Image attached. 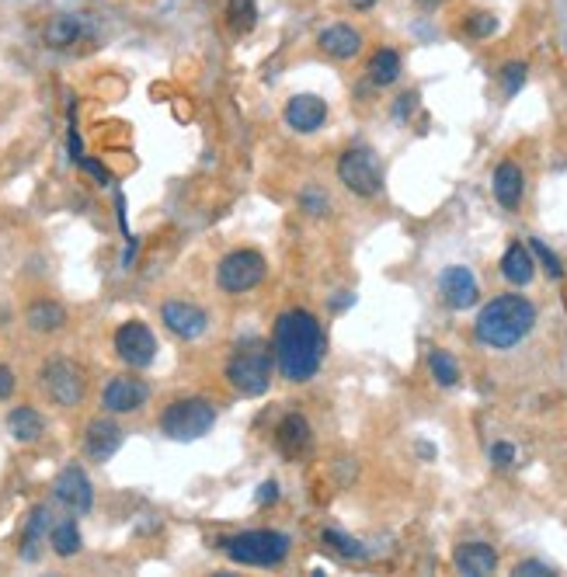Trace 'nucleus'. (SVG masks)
<instances>
[{
  "mask_svg": "<svg viewBox=\"0 0 567 577\" xmlns=\"http://www.w3.org/2000/svg\"><path fill=\"white\" fill-rule=\"evenodd\" d=\"M453 564L467 577H487L498 571V550L491 543H460L453 553Z\"/></svg>",
  "mask_w": 567,
  "mask_h": 577,
  "instance_id": "19",
  "label": "nucleus"
},
{
  "mask_svg": "<svg viewBox=\"0 0 567 577\" xmlns=\"http://www.w3.org/2000/svg\"><path fill=\"white\" fill-rule=\"evenodd\" d=\"M442 4H446V0H418L421 11H439Z\"/></svg>",
  "mask_w": 567,
  "mask_h": 577,
  "instance_id": "41",
  "label": "nucleus"
},
{
  "mask_svg": "<svg viewBox=\"0 0 567 577\" xmlns=\"http://www.w3.org/2000/svg\"><path fill=\"white\" fill-rule=\"evenodd\" d=\"M25 324L35 334H56L67 327V310L60 303H53V299H35L25 310Z\"/></svg>",
  "mask_w": 567,
  "mask_h": 577,
  "instance_id": "23",
  "label": "nucleus"
},
{
  "mask_svg": "<svg viewBox=\"0 0 567 577\" xmlns=\"http://www.w3.org/2000/svg\"><path fill=\"white\" fill-rule=\"evenodd\" d=\"M401 77V53L397 49H376L373 60H369V80L376 87H390Z\"/></svg>",
  "mask_w": 567,
  "mask_h": 577,
  "instance_id": "26",
  "label": "nucleus"
},
{
  "mask_svg": "<svg viewBox=\"0 0 567 577\" xmlns=\"http://www.w3.org/2000/svg\"><path fill=\"white\" fill-rule=\"evenodd\" d=\"M49 546H53V553H56V557H63V560L81 553L84 539H81V529H77L74 518H63V522L49 525Z\"/></svg>",
  "mask_w": 567,
  "mask_h": 577,
  "instance_id": "25",
  "label": "nucleus"
},
{
  "mask_svg": "<svg viewBox=\"0 0 567 577\" xmlns=\"http://www.w3.org/2000/svg\"><path fill=\"white\" fill-rule=\"evenodd\" d=\"M122 449V428L112 418H94L84 432V452L91 463H108Z\"/></svg>",
  "mask_w": 567,
  "mask_h": 577,
  "instance_id": "15",
  "label": "nucleus"
},
{
  "mask_svg": "<svg viewBox=\"0 0 567 577\" xmlns=\"http://www.w3.org/2000/svg\"><path fill=\"white\" fill-rule=\"evenodd\" d=\"M314 442V432H310V421L303 414H286L275 428V449L286 459H300L303 452Z\"/></svg>",
  "mask_w": 567,
  "mask_h": 577,
  "instance_id": "18",
  "label": "nucleus"
},
{
  "mask_svg": "<svg viewBox=\"0 0 567 577\" xmlns=\"http://www.w3.org/2000/svg\"><path fill=\"white\" fill-rule=\"evenodd\" d=\"M216 425V407L206 397H181L171 400L161 414V432L171 442H199L213 432Z\"/></svg>",
  "mask_w": 567,
  "mask_h": 577,
  "instance_id": "5",
  "label": "nucleus"
},
{
  "mask_svg": "<svg viewBox=\"0 0 567 577\" xmlns=\"http://www.w3.org/2000/svg\"><path fill=\"white\" fill-rule=\"evenodd\" d=\"M491 192H494V199H498V206L508 209V213L522 206V192H526V174H522V167L515 164V160H501V164L494 167Z\"/></svg>",
  "mask_w": 567,
  "mask_h": 577,
  "instance_id": "17",
  "label": "nucleus"
},
{
  "mask_svg": "<svg viewBox=\"0 0 567 577\" xmlns=\"http://www.w3.org/2000/svg\"><path fill=\"white\" fill-rule=\"evenodd\" d=\"M53 494H56V501H60L63 508L74 511V515H87V511L94 508V487L81 466H67V470L56 477Z\"/></svg>",
  "mask_w": 567,
  "mask_h": 577,
  "instance_id": "14",
  "label": "nucleus"
},
{
  "mask_svg": "<svg viewBox=\"0 0 567 577\" xmlns=\"http://www.w3.org/2000/svg\"><path fill=\"white\" fill-rule=\"evenodd\" d=\"M501 275H505L512 286H529V282H533V275H536L533 251H529L526 244H519V240H515V244L505 251V258H501Z\"/></svg>",
  "mask_w": 567,
  "mask_h": 577,
  "instance_id": "24",
  "label": "nucleus"
},
{
  "mask_svg": "<svg viewBox=\"0 0 567 577\" xmlns=\"http://www.w3.org/2000/svg\"><path fill=\"white\" fill-rule=\"evenodd\" d=\"M282 119H286V126L293 133L310 136L327 122V101L321 94H293L286 101V108H282Z\"/></svg>",
  "mask_w": 567,
  "mask_h": 577,
  "instance_id": "13",
  "label": "nucleus"
},
{
  "mask_svg": "<svg viewBox=\"0 0 567 577\" xmlns=\"http://www.w3.org/2000/svg\"><path fill=\"white\" fill-rule=\"evenodd\" d=\"M439 292H442V303H446L449 310H470V306L481 299L477 275L470 272L467 265H449L446 272L439 275Z\"/></svg>",
  "mask_w": 567,
  "mask_h": 577,
  "instance_id": "12",
  "label": "nucleus"
},
{
  "mask_svg": "<svg viewBox=\"0 0 567 577\" xmlns=\"http://www.w3.org/2000/svg\"><path fill=\"white\" fill-rule=\"evenodd\" d=\"M272 352L279 376L286 383H310L317 376L327 352V338L321 320L310 310H286L279 313L272 331Z\"/></svg>",
  "mask_w": 567,
  "mask_h": 577,
  "instance_id": "1",
  "label": "nucleus"
},
{
  "mask_svg": "<svg viewBox=\"0 0 567 577\" xmlns=\"http://www.w3.org/2000/svg\"><path fill=\"white\" fill-rule=\"evenodd\" d=\"M321 543L327 546V550H334V553H338V557L355 560V564L369 557V550H366V546H362L359 539H352V536H348V532H341V529H324V532H321Z\"/></svg>",
  "mask_w": 567,
  "mask_h": 577,
  "instance_id": "27",
  "label": "nucleus"
},
{
  "mask_svg": "<svg viewBox=\"0 0 567 577\" xmlns=\"http://www.w3.org/2000/svg\"><path fill=\"white\" fill-rule=\"evenodd\" d=\"M77 167H84L87 174H94V178H98V185H115V181H112V174H108L105 167L98 164V160L84 157V160H81V164H77Z\"/></svg>",
  "mask_w": 567,
  "mask_h": 577,
  "instance_id": "36",
  "label": "nucleus"
},
{
  "mask_svg": "<svg viewBox=\"0 0 567 577\" xmlns=\"http://www.w3.org/2000/svg\"><path fill=\"white\" fill-rule=\"evenodd\" d=\"M515 577H554V567H547L543 560H522L515 564Z\"/></svg>",
  "mask_w": 567,
  "mask_h": 577,
  "instance_id": "34",
  "label": "nucleus"
},
{
  "mask_svg": "<svg viewBox=\"0 0 567 577\" xmlns=\"http://www.w3.org/2000/svg\"><path fill=\"white\" fill-rule=\"evenodd\" d=\"M414 105H418V94H414V91H407V94H401V98H397V108H394V115H397V119H407V115H411V108Z\"/></svg>",
  "mask_w": 567,
  "mask_h": 577,
  "instance_id": "39",
  "label": "nucleus"
},
{
  "mask_svg": "<svg viewBox=\"0 0 567 577\" xmlns=\"http://www.w3.org/2000/svg\"><path fill=\"white\" fill-rule=\"evenodd\" d=\"M115 355L129 365V369H150L157 359V334L143 320H126L112 338Z\"/></svg>",
  "mask_w": 567,
  "mask_h": 577,
  "instance_id": "9",
  "label": "nucleus"
},
{
  "mask_svg": "<svg viewBox=\"0 0 567 577\" xmlns=\"http://www.w3.org/2000/svg\"><path fill=\"white\" fill-rule=\"evenodd\" d=\"M227 21L237 35H251L258 25V0H227Z\"/></svg>",
  "mask_w": 567,
  "mask_h": 577,
  "instance_id": "29",
  "label": "nucleus"
},
{
  "mask_svg": "<svg viewBox=\"0 0 567 577\" xmlns=\"http://www.w3.org/2000/svg\"><path fill=\"white\" fill-rule=\"evenodd\" d=\"M300 206L307 209L310 216H324L327 213V199L317 192V188H307V192L300 195Z\"/></svg>",
  "mask_w": 567,
  "mask_h": 577,
  "instance_id": "33",
  "label": "nucleus"
},
{
  "mask_svg": "<svg viewBox=\"0 0 567 577\" xmlns=\"http://www.w3.org/2000/svg\"><path fill=\"white\" fill-rule=\"evenodd\" d=\"M87 35V25L81 14H53V18L46 21V28H42V42H46L49 49H74L77 42H81Z\"/></svg>",
  "mask_w": 567,
  "mask_h": 577,
  "instance_id": "20",
  "label": "nucleus"
},
{
  "mask_svg": "<svg viewBox=\"0 0 567 577\" xmlns=\"http://www.w3.org/2000/svg\"><path fill=\"white\" fill-rule=\"evenodd\" d=\"M463 32H467L470 39H491V35L498 32V18H494L491 11H474L463 21Z\"/></svg>",
  "mask_w": 567,
  "mask_h": 577,
  "instance_id": "32",
  "label": "nucleus"
},
{
  "mask_svg": "<svg viewBox=\"0 0 567 577\" xmlns=\"http://www.w3.org/2000/svg\"><path fill=\"white\" fill-rule=\"evenodd\" d=\"M338 181L359 199H376L383 192V167L369 146H348L338 157Z\"/></svg>",
  "mask_w": 567,
  "mask_h": 577,
  "instance_id": "6",
  "label": "nucleus"
},
{
  "mask_svg": "<svg viewBox=\"0 0 567 577\" xmlns=\"http://www.w3.org/2000/svg\"><path fill=\"white\" fill-rule=\"evenodd\" d=\"M254 501H258V505H275V501H279V484L265 480V484L258 487V494H254Z\"/></svg>",
  "mask_w": 567,
  "mask_h": 577,
  "instance_id": "37",
  "label": "nucleus"
},
{
  "mask_svg": "<svg viewBox=\"0 0 567 577\" xmlns=\"http://www.w3.org/2000/svg\"><path fill=\"white\" fill-rule=\"evenodd\" d=\"M42 390L56 407H77L87 393V376L77 362L53 359L42 365Z\"/></svg>",
  "mask_w": 567,
  "mask_h": 577,
  "instance_id": "8",
  "label": "nucleus"
},
{
  "mask_svg": "<svg viewBox=\"0 0 567 577\" xmlns=\"http://www.w3.org/2000/svg\"><path fill=\"white\" fill-rule=\"evenodd\" d=\"M150 386L140 376H112L101 390V404L108 414H136L140 407H147Z\"/></svg>",
  "mask_w": 567,
  "mask_h": 577,
  "instance_id": "11",
  "label": "nucleus"
},
{
  "mask_svg": "<svg viewBox=\"0 0 567 577\" xmlns=\"http://www.w3.org/2000/svg\"><path fill=\"white\" fill-rule=\"evenodd\" d=\"M526 247H529V251H533V258L540 261L543 272H547L550 279H554V282H561V279H564V265H561V258H557V254L550 251V247L543 244L540 237H529V244H526Z\"/></svg>",
  "mask_w": 567,
  "mask_h": 577,
  "instance_id": "31",
  "label": "nucleus"
},
{
  "mask_svg": "<svg viewBox=\"0 0 567 577\" xmlns=\"http://www.w3.org/2000/svg\"><path fill=\"white\" fill-rule=\"evenodd\" d=\"M428 369H432L435 383H439L442 390H453V386L460 383V362H456L446 348H432V355H428Z\"/></svg>",
  "mask_w": 567,
  "mask_h": 577,
  "instance_id": "28",
  "label": "nucleus"
},
{
  "mask_svg": "<svg viewBox=\"0 0 567 577\" xmlns=\"http://www.w3.org/2000/svg\"><path fill=\"white\" fill-rule=\"evenodd\" d=\"M49 508L46 505H35L32 511H28V518H25V532H21V560L25 564H35L39 560V553H42V539H46V532H49Z\"/></svg>",
  "mask_w": 567,
  "mask_h": 577,
  "instance_id": "22",
  "label": "nucleus"
},
{
  "mask_svg": "<svg viewBox=\"0 0 567 577\" xmlns=\"http://www.w3.org/2000/svg\"><path fill=\"white\" fill-rule=\"evenodd\" d=\"M491 463L498 466V470H508V466L515 463V445H508V442H494V445H491Z\"/></svg>",
  "mask_w": 567,
  "mask_h": 577,
  "instance_id": "35",
  "label": "nucleus"
},
{
  "mask_svg": "<svg viewBox=\"0 0 567 577\" xmlns=\"http://www.w3.org/2000/svg\"><path fill=\"white\" fill-rule=\"evenodd\" d=\"M268 275V265L265 258H261L258 251H230L227 258L220 261V268H216V282H220L223 292H230V296H241V292H251L254 286H261Z\"/></svg>",
  "mask_w": 567,
  "mask_h": 577,
  "instance_id": "7",
  "label": "nucleus"
},
{
  "mask_svg": "<svg viewBox=\"0 0 567 577\" xmlns=\"http://www.w3.org/2000/svg\"><path fill=\"white\" fill-rule=\"evenodd\" d=\"M7 432H11V438L18 445H32L46 435V418H42L35 407L18 404V407H11V414H7Z\"/></svg>",
  "mask_w": 567,
  "mask_h": 577,
  "instance_id": "21",
  "label": "nucleus"
},
{
  "mask_svg": "<svg viewBox=\"0 0 567 577\" xmlns=\"http://www.w3.org/2000/svg\"><path fill=\"white\" fill-rule=\"evenodd\" d=\"M317 46H321V53L331 56V60L348 63L362 53V32L345 25V21H338V25H327L324 32L317 35Z\"/></svg>",
  "mask_w": 567,
  "mask_h": 577,
  "instance_id": "16",
  "label": "nucleus"
},
{
  "mask_svg": "<svg viewBox=\"0 0 567 577\" xmlns=\"http://www.w3.org/2000/svg\"><path fill=\"white\" fill-rule=\"evenodd\" d=\"M348 4H352L355 11H369V7H376V0H348Z\"/></svg>",
  "mask_w": 567,
  "mask_h": 577,
  "instance_id": "42",
  "label": "nucleus"
},
{
  "mask_svg": "<svg viewBox=\"0 0 567 577\" xmlns=\"http://www.w3.org/2000/svg\"><path fill=\"white\" fill-rule=\"evenodd\" d=\"M14 386H18V379H14V369H11V365H0V400L11 397Z\"/></svg>",
  "mask_w": 567,
  "mask_h": 577,
  "instance_id": "38",
  "label": "nucleus"
},
{
  "mask_svg": "<svg viewBox=\"0 0 567 577\" xmlns=\"http://www.w3.org/2000/svg\"><path fill=\"white\" fill-rule=\"evenodd\" d=\"M498 80H501V91H505V98H515V94L526 87V80H529V63H522V60H512V63H505L498 73Z\"/></svg>",
  "mask_w": 567,
  "mask_h": 577,
  "instance_id": "30",
  "label": "nucleus"
},
{
  "mask_svg": "<svg viewBox=\"0 0 567 577\" xmlns=\"http://www.w3.org/2000/svg\"><path fill=\"white\" fill-rule=\"evenodd\" d=\"M272 369H275L272 345H265V341H244L227 359V383L241 397H265L268 386H272Z\"/></svg>",
  "mask_w": 567,
  "mask_h": 577,
  "instance_id": "3",
  "label": "nucleus"
},
{
  "mask_svg": "<svg viewBox=\"0 0 567 577\" xmlns=\"http://www.w3.org/2000/svg\"><path fill=\"white\" fill-rule=\"evenodd\" d=\"M136 251H140V240L133 237V233H129L126 237V251H122V268H129L136 261Z\"/></svg>",
  "mask_w": 567,
  "mask_h": 577,
  "instance_id": "40",
  "label": "nucleus"
},
{
  "mask_svg": "<svg viewBox=\"0 0 567 577\" xmlns=\"http://www.w3.org/2000/svg\"><path fill=\"white\" fill-rule=\"evenodd\" d=\"M289 546L293 539L279 529H251L220 539V550L241 567H279L289 557Z\"/></svg>",
  "mask_w": 567,
  "mask_h": 577,
  "instance_id": "4",
  "label": "nucleus"
},
{
  "mask_svg": "<svg viewBox=\"0 0 567 577\" xmlns=\"http://www.w3.org/2000/svg\"><path fill=\"white\" fill-rule=\"evenodd\" d=\"M533 327H536V306L526 296H519V292H505V296H494L491 303L481 306V313L474 320V338L484 348L508 352L519 341H526Z\"/></svg>",
  "mask_w": 567,
  "mask_h": 577,
  "instance_id": "2",
  "label": "nucleus"
},
{
  "mask_svg": "<svg viewBox=\"0 0 567 577\" xmlns=\"http://www.w3.org/2000/svg\"><path fill=\"white\" fill-rule=\"evenodd\" d=\"M161 320L167 331L181 341H195L209 331V313L202 306L188 303V299H167L161 306Z\"/></svg>",
  "mask_w": 567,
  "mask_h": 577,
  "instance_id": "10",
  "label": "nucleus"
}]
</instances>
